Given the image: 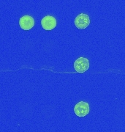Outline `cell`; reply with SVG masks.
I'll list each match as a JSON object with an SVG mask.
<instances>
[{
	"label": "cell",
	"mask_w": 125,
	"mask_h": 132,
	"mask_svg": "<svg viewBox=\"0 0 125 132\" xmlns=\"http://www.w3.org/2000/svg\"><path fill=\"white\" fill-rule=\"evenodd\" d=\"M75 25L78 29H83L88 27L90 24V18L88 15L85 13H81L76 16L75 19Z\"/></svg>",
	"instance_id": "cell-3"
},
{
	"label": "cell",
	"mask_w": 125,
	"mask_h": 132,
	"mask_svg": "<svg viewBox=\"0 0 125 132\" xmlns=\"http://www.w3.org/2000/svg\"><path fill=\"white\" fill-rule=\"evenodd\" d=\"M34 19L32 16L25 15L19 19V26L23 30H30L34 27Z\"/></svg>",
	"instance_id": "cell-4"
},
{
	"label": "cell",
	"mask_w": 125,
	"mask_h": 132,
	"mask_svg": "<svg viewBox=\"0 0 125 132\" xmlns=\"http://www.w3.org/2000/svg\"><path fill=\"white\" fill-rule=\"evenodd\" d=\"M56 19L52 15H46L41 20V26L45 30H52L56 27Z\"/></svg>",
	"instance_id": "cell-5"
},
{
	"label": "cell",
	"mask_w": 125,
	"mask_h": 132,
	"mask_svg": "<svg viewBox=\"0 0 125 132\" xmlns=\"http://www.w3.org/2000/svg\"><path fill=\"white\" fill-rule=\"evenodd\" d=\"M74 68L78 73H85L89 68V62L86 57H79L74 62Z\"/></svg>",
	"instance_id": "cell-2"
},
{
	"label": "cell",
	"mask_w": 125,
	"mask_h": 132,
	"mask_svg": "<svg viewBox=\"0 0 125 132\" xmlns=\"http://www.w3.org/2000/svg\"><path fill=\"white\" fill-rule=\"evenodd\" d=\"M90 112V107L87 102L80 101L78 104H75L74 106V112L78 116L83 118L88 114Z\"/></svg>",
	"instance_id": "cell-1"
}]
</instances>
